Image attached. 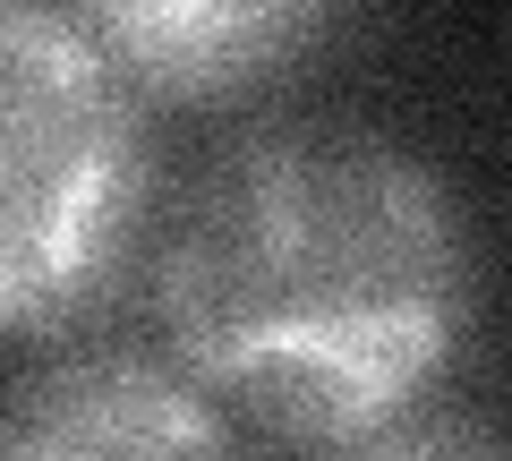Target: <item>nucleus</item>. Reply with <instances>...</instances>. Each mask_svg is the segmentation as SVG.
<instances>
[{"label": "nucleus", "instance_id": "1", "mask_svg": "<svg viewBox=\"0 0 512 461\" xmlns=\"http://www.w3.org/2000/svg\"><path fill=\"white\" fill-rule=\"evenodd\" d=\"M171 359L222 410L325 444L427 402L478 308L470 214L419 146L282 120L231 146L154 257Z\"/></svg>", "mask_w": 512, "mask_h": 461}, {"label": "nucleus", "instance_id": "2", "mask_svg": "<svg viewBox=\"0 0 512 461\" xmlns=\"http://www.w3.org/2000/svg\"><path fill=\"white\" fill-rule=\"evenodd\" d=\"M154 214L146 103L52 0H0V333H60Z\"/></svg>", "mask_w": 512, "mask_h": 461}, {"label": "nucleus", "instance_id": "3", "mask_svg": "<svg viewBox=\"0 0 512 461\" xmlns=\"http://www.w3.org/2000/svg\"><path fill=\"white\" fill-rule=\"evenodd\" d=\"M0 461H239V436L171 351L86 342L9 376Z\"/></svg>", "mask_w": 512, "mask_h": 461}, {"label": "nucleus", "instance_id": "4", "mask_svg": "<svg viewBox=\"0 0 512 461\" xmlns=\"http://www.w3.org/2000/svg\"><path fill=\"white\" fill-rule=\"evenodd\" d=\"M350 0H77V26L103 60L137 86V103L222 111L299 77L333 35Z\"/></svg>", "mask_w": 512, "mask_h": 461}, {"label": "nucleus", "instance_id": "5", "mask_svg": "<svg viewBox=\"0 0 512 461\" xmlns=\"http://www.w3.org/2000/svg\"><path fill=\"white\" fill-rule=\"evenodd\" d=\"M299 461H512V436L478 410H444V402H410L376 427H350V436L299 444Z\"/></svg>", "mask_w": 512, "mask_h": 461}]
</instances>
